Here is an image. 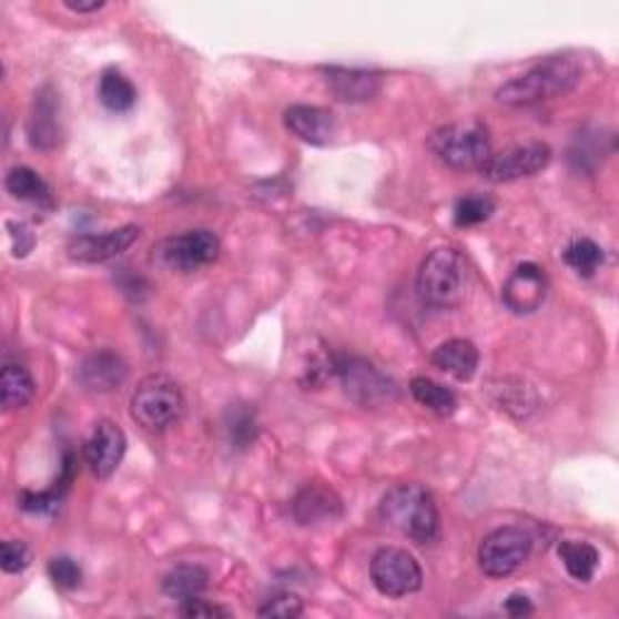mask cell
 <instances>
[{"mask_svg":"<svg viewBox=\"0 0 619 619\" xmlns=\"http://www.w3.org/2000/svg\"><path fill=\"white\" fill-rule=\"evenodd\" d=\"M584 69L571 57H549L522 75L510 78L496 90V102L506 106H532L564 98L581 83Z\"/></svg>","mask_w":619,"mask_h":619,"instance_id":"6da1fadb","label":"cell"},{"mask_svg":"<svg viewBox=\"0 0 619 619\" xmlns=\"http://www.w3.org/2000/svg\"><path fill=\"white\" fill-rule=\"evenodd\" d=\"M383 520L416 545H434L440 537L436 499L422 484H397L383 496Z\"/></svg>","mask_w":619,"mask_h":619,"instance_id":"7a4b0ae2","label":"cell"},{"mask_svg":"<svg viewBox=\"0 0 619 619\" xmlns=\"http://www.w3.org/2000/svg\"><path fill=\"white\" fill-rule=\"evenodd\" d=\"M416 293L424 305L453 310L463 305L467 295V264L453 247H440L428 254L416 274Z\"/></svg>","mask_w":619,"mask_h":619,"instance_id":"3957f363","label":"cell"},{"mask_svg":"<svg viewBox=\"0 0 619 619\" xmlns=\"http://www.w3.org/2000/svg\"><path fill=\"white\" fill-rule=\"evenodd\" d=\"M428 148L453 170H479L491 155V139L479 121H457L430 133Z\"/></svg>","mask_w":619,"mask_h":619,"instance_id":"277c9868","label":"cell"},{"mask_svg":"<svg viewBox=\"0 0 619 619\" xmlns=\"http://www.w3.org/2000/svg\"><path fill=\"white\" fill-rule=\"evenodd\" d=\"M182 412V387L165 373L145 375L131 395V419L145 430H165L180 419Z\"/></svg>","mask_w":619,"mask_h":619,"instance_id":"5b68a950","label":"cell"},{"mask_svg":"<svg viewBox=\"0 0 619 619\" xmlns=\"http://www.w3.org/2000/svg\"><path fill=\"white\" fill-rule=\"evenodd\" d=\"M334 373L339 375L344 393L363 409H380L399 397L397 383L366 358L334 356Z\"/></svg>","mask_w":619,"mask_h":619,"instance_id":"8992f818","label":"cell"},{"mask_svg":"<svg viewBox=\"0 0 619 619\" xmlns=\"http://www.w3.org/2000/svg\"><path fill=\"white\" fill-rule=\"evenodd\" d=\"M221 240L211 231H186L182 235L165 237L153 247V262L174 274H194L219 260Z\"/></svg>","mask_w":619,"mask_h":619,"instance_id":"52a82bcc","label":"cell"},{"mask_svg":"<svg viewBox=\"0 0 619 619\" xmlns=\"http://www.w3.org/2000/svg\"><path fill=\"white\" fill-rule=\"evenodd\" d=\"M371 581L387 598H405L424 584V574L407 549L383 547L371 559Z\"/></svg>","mask_w":619,"mask_h":619,"instance_id":"ba28073f","label":"cell"},{"mask_svg":"<svg viewBox=\"0 0 619 619\" xmlns=\"http://www.w3.org/2000/svg\"><path fill=\"white\" fill-rule=\"evenodd\" d=\"M532 537L522 528H499L484 537L477 561L479 569L491 578H506L530 559Z\"/></svg>","mask_w":619,"mask_h":619,"instance_id":"9c48e42d","label":"cell"},{"mask_svg":"<svg viewBox=\"0 0 619 619\" xmlns=\"http://www.w3.org/2000/svg\"><path fill=\"white\" fill-rule=\"evenodd\" d=\"M549 160H551V151L547 143L535 141V143L510 145L501 153H491L487 163L479 168V174L494 184L516 182L542 172L549 165Z\"/></svg>","mask_w":619,"mask_h":619,"instance_id":"30bf717a","label":"cell"},{"mask_svg":"<svg viewBox=\"0 0 619 619\" xmlns=\"http://www.w3.org/2000/svg\"><path fill=\"white\" fill-rule=\"evenodd\" d=\"M141 237L139 225H121L116 231H106L102 235H78L69 245V257L83 264H102L133 247Z\"/></svg>","mask_w":619,"mask_h":619,"instance_id":"8fae6325","label":"cell"},{"mask_svg":"<svg viewBox=\"0 0 619 619\" xmlns=\"http://www.w3.org/2000/svg\"><path fill=\"white\" fill-rule=\"evenodd\" d=\"M126 453V434L119 424L104 419L92 430L85 443V463L90 465L92 475L106 479L116 473V467L124 460Z\"/></svg>","mask_w":619,"mask_h":619,"instance_id":"7c38bea8","label":"cell"},{"mask_svg":"<svg viewBox=\"0 0 619 619\" xmlns=\"http://www.w3.org/2000/svg\"><path fill=\"white\" fill-rule=\"evenodd\" d=\"M501 298L506 307L514 310L518 315H530L535 310H540L547 298L545 268L532 262L520 264L504 284Z\"/></svg>","mask_w":619,"mask_h":619,"instance_id":"4fadbf2b","label":"cell"},{"mask_svg":"<svg viewBox=\"0 0 619 619\" xmlns=\"http://www.w3.org/2000/svg\"><path fill=\"white\" fill-rule=\"evenodd\" d=\"M27 139L37 151L44 153L61 143V102L51 85H44L37 92L30 119H27Z\"/></svg>","mask_w":619,"mask_h":619,"instance_id":"5bb4252c","label":"cell"},{"mask_svg":"<svg viewBox=\"0 0 619 619\" xmlns=\"http://www.w3.org/2000/svg\"><path fill=\"white\" fill-rule=\"evenodd\" d=\"M129 368L124 358L119 354L110 352V348H102V352L90 354L78 368V383L83 385L88 393H114L121 385L126 383Z\"/></svg>","mask_w":619,"mask_h":619,"instance_id":"9a60e30c","label":"cell"},{"mask_svg":"<svg viewBox=\"0 0 619 619\" xmlns=\"http://www.w3.org/2000/svg\"><path fill=\"white\" fill-rule=\"evenodd\" d=\"M286 126L310 145H327L336 136V116L325 106L315 104H293L286 110Z\"/></svg>","mask_w":619,"mask_h":619,"instance_id":"2e32d148","label":"cell"},{"mask_svg":"<svg viewBox=\"0 0 619 619\" xmlns=\"http://www.w3.org/2000/svg\"><path fill=\"white\" fill-rule=\"evenodd\" d=\"M327 88L332 95L342 102H366L378 95L383 85V75L373 71H358V69H332L325 71Z\"/></svg>","mask_w":619,"mask_h":619,"instance_id":"e0dca14e","label":"cell"},{"mask_svg":"<svg viewBox=\"0 0 619 619\" xmlns=\"http://www.w3.org/2000/svg\"><path fill=\"white\" fill-rule=\"evenodd\" d=\"M293 516L301 525H317L325 520H334L342 516V499L329 487H322V484H307V487L295 496Z\"/></svg>","mask_w":619,"mask_h":619,"instance_id":"ac0fdd59","label":"cell"},{"mask_svg":"<svg viewBox=\"0 0 619 619\" xmlns=\"http://www.w3.org/2000/svg\"><path fill=\"white\" fill-rule=\"evenodd\" d=\"M430 363L446 375H453L455 380H473L475 373L479 368V352L473 342L467 339H448L443 342L434 356H430Z\"/></svg>","mask_w":619,"mask_h":619,"instance_id":"d6986e66","label":"cell"},{"mask_svg":"<svg viewBox=\"0 0 619 619\" xmlns=\"http://www.w3.org/2000/svg\"><path fill=\"white\" fill-rule=\"evenodd\" d=\"M209 571L199 564H182V567H174L163 581V590L165 596L174 598V600H192V598H201V593L209 588Z\"/></svg>","mask_w":619,"mask_h":619,"instance_id":"ffe728a7","label":"cell"},{"mask_svg":"<svg viewBox=\"0 0 619 619\" xmlns=\"http://www.w3.org/2000/svg\"><path fill=\"white\" fill-rule=\"evenodd\" d=\"M98 98L110 112L124 114V112L131 110L133 104H136L139 92L124 73H119L116 69H110V71H104L102 78H100Z\"/></svg>","mask_w":619,"mask_h":619,"instance_id":"44dd1931","label":"cell"},{"mask_svg":"<svg viewBox=\"0 0 619 619\" xmlns=\"http://www.w3.org/2000/svg\"><path fill=\"white\" fill-rule=\"evenodd\" d=\"M559 559L564 561V567H567L569 576L581 584H588L600 567L598 549L581 540H564L559 545Z\"/></svg>","mask_w":619,"mask_h":619,"instance_id":"7402d4cb","label":"cell"},{"mask_svg":"<svg viewBox=\"0 0 619 619\" xmlns=\"http://www.w3.org/2000/svg\"><path fill=\"white\" fill-rule=\"evenodd\" d=\"M0 385H3V407L8 412L27 407L37 395V383L32 373L20 366V363H8L3 368V380H0Z\"/></svg>","mask_w":619,"mask_h":619,"instance_id":"603a6c76","label":"cell"},{"mask_svg":"<svg viewBox=\"0 0 619 619\" xmlns=\"http://www.w3.org/2000/svg\"><path fill=\"white\" fill-rule=\"evenodd\" d=\"M6 190L18 201L30 204H49V186L30 168H12L6 177Z\"/></svg>","mask_w":619,"mask_h":619,"instance_id":"cb8c5ba5","label":"cell"},{"mask_svg":"<svg viewBox=\"0 0 619 619\" xmlns=\"http://www.w3.org/2000/svg\"><path fill=\"white\" fill-rule=\"evenodd\" d=\"M409 393L422 407H426L428 412H434L438 416H450L457 409V399L450 389L434 380H428V378H414L409 383Z\"/></svg>","mask_w":619,"mask_h":619,"instance_id":"d4e9b609","label":"cell"},{"mask_svg":"<svg viewBox=\"0 0 619 619\" xmlns=\"http://www.w3.org/2000/svg\"><path fill=\"white\" fill-rule=\"evenodd\" d=\"M564 262H567L578 276H593L602 264V250L598 242L590 237H576L564 250Z\"/></svg>","mask_w":619,"mask_h":619,"instance_id":"484cf974","label":"cell"},{"mask_svg":"<svg viewBox=\"0 0 619 619\" xmlns=\"http://www.w3.org/2000/svg\"><path fill=\"white\" fill-rule=\"evenodd\" d=\"M225 428L235 448H250L257 438V416L250 405H235L225 414Z\"/></svg>","mask_w":619,"mask_h":619,"instance_id":"4316f807","label":"cell"},{"mask_svg":"<svg viewBox=\"0 0 619 619\" xmlns=\"http://www.w3.org/2000/svg\"><path fill=\"white\" fill-rule=\"evenodd\" d=\"M496 204L489 196H465L455 206V225L457 227H473L491 219Z\"/></svg>","mask_w":619,"mask_h":619,"instance_id":"83f0119b","label":"cell"},{"mask_svg":"<svg viewBox=\"0 0 619 619\" xmlns=\"http://www.w3.org/2000/svg\"><path fill=\"white\" fill-rule=\"evenodd\" d=\"M49 576L51 581L63 590H75L80 584H83V569H80V564L71 557L51 559Z\"/></svg>","mask_w":619,"mask_h":619,"instance_id":"f1b7e54d","label":"cell"},{"mask_svg":"<svg viewBox=\"0 0 619 619\" xmlns=\"http://www.w3.org/2000/svg\"><path fill=\"white\" fill-rule=\"evenodd\" d=\"M32 564V551L22 540H8L0 547V567L6 574H20Z\"/></svg>","mask_w":619,"mask_h":619,"instance_id":"f546056e","label":"cell"},{"mask_svg":"<svg viewBox=\"0 0 619 619\" xmlns=\"http://www.w3.org/2000/svg\"><path fill=\"white\" fill-rule=\"evenodd\" d=\"M303 600L295 593H281L272 600H266L260 610V617H276V619H293L303 615Z\"/></svg>","mask_w":619,"mask_h":619,"instance_id":"4dcf8cb0","label":"cell"},{"mask_svg":"<svg viewBox=\"0 0 619 619\" xmlns=\"http://www.w3.org/2000/svg\"><path fill=\"white\" fill-rule=\"evenodd\" d=\"M20 506L27 514H53L61 506V491H24Z\"/></svg>","mask_w":619,"mask_h":619,"instance_id":"1f68e13d","label":"cell"},{"mask_svg":"<svg viewBox=\"0 0 619 619\" xmlns=\"http://www.w3.org/2000/svg\"><path fill=\"white\" fill-rule=\"evenodd\" d=\"M8 231L12 242V254H16V257H27V254L34 250L32 227L24 223H8Z\"/></svg>","mask_w":619,"mask_h":619,"instance_id":"d6a6232c","label":"cell"},{"mask_svg":"<svg viewBox=\"0 0 619 619\" xmlns=\"http://www.w3.org/2000/svg\"><path fill=\"white\" fill-rule=\"evenodd\" d=\"M182 615L192 617V619H199V617H231V610L221 608V605H211V602L201 600V598H192V600H184Z\"/></svg>","mask_w":619,"mask_h":619,"instance_id":"836d02e7","label":"cell"},{"mask_svg":"<svg viewBox=\"0 0 619 619\" xmlns=\"http://www.w3.org/2000/svg\"><path fill=\"white\" fill-rule=\"evenodd\" d=\"M506 612L510 617H525V615H530L532 612V602L528 596H520V593H514L508 600H506Z\"/></svg>","mask_w":619,"mask_h":619,"instance_id":"e575fe53","label":"cell"},{"mask_svg":"<svg viewBox=\"0 0 619 619\" xmlns=\"http://www.w3.org/2000/svg\"><path fill=\"white\" fill-rule=\"evenodd\" d=\"M65 8L73 12H98L104 8L102 0H92V3H73V0H65Z\"/></svg>","mask_w":619,"mask_h":619,"instance_id":"d590c367","label":"cell"}]
</instances>
